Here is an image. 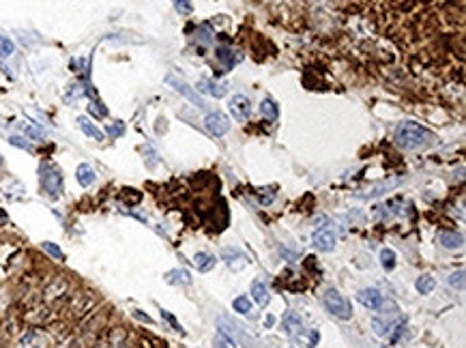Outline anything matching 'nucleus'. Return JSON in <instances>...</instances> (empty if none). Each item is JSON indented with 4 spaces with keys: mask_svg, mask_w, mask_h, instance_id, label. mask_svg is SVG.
Returning <instances> with one entry per match:
<instances>
[{
    "mask_svg": "<svg viewBox=\"0 0 466 348\" xmlns=\"http://www.w3.org/2000/svg\"><path fill=\"white\" fill-rule=\"evenodd\" d=\"M165 282H168V284H174V286H178V284L189 286V284H191V275H189V271H185V269H174V271H168V273H165Z\"/></svg>",
    "mask_w": 466,
    "mask_h": 348,
    "instance_id": "15",
    "label": "nucleus"
},
{
    "mask_svg": "<svg viewBox=\"0 0 466 348\" xmlns=\"http://www.w3.org/2000/svg\"><path fill=\"white\" fill-rule=\"evenodd\" d=\"M221 258H223L226 265H228L230 269H234V271L243 269L247 265V256L243 254V251H238V249H223Z\"/></svg>",
    "mask_w": 466,
    "mask_h": 348,
    "instance_id": "10",
    "label": "nucleus"
},
{
    "mask_svg": "<svg viewBox=\"0 0 466 348\" xmlns=\"http://www.w3.org/2000/svg\"><path fill=\"white\" fill-rule=\"evenodd\" d=\"M24 129V134H26L30 140H37V142H41L43 138H45V131L41 129V127H37V125H32V123H26L22 127Z\"/></svg>",
    "mask_w": 466,
    "mask_h": 348,
    "instance_id": "25",
    "label": "nucleus"
},
{
    "mask_svg": "<svg viewBox=\"0 0 466 348\" xmlns=\"http://www.w3.org/2000/svg\"><path fill=\"white\" fill-rule=\"evenodd\" d=\"M393 185H398V181H389V183H380V185H374L372 189H367L365 194H359V198H378L382 196L387 189H391Z\"/></svg>",
    "mask_w": 466,
    "mask_h": 348,
    "instance_id": "20",
    "label": "nucleus"
},
{
    "mask_svg": "<svg viewBox=\"0 0 466 348\" xmlns=\"http://www.w3.org/2000/svg\"><path fill=\"white\" fill-rule=\"evenodd\" d=\"M88 110H90L92 114H97V116H105V114H107V110H105V107H103L99 101H92V103L88 105Z\"/></svg>",
    "mask_w": 466,
    "mask_h": 348,
    "instance_id": "33",
    "label": "nucleus"
},
{
    "mask_svg": "<svg viewBox=\"0 0 466 348\" xmlns=\"http://www.w3.org/2000/svg\"><path fill=\"white\" fill-rule=\"evenodd\" d=\"M174 9H176V13L189 15L191 11H194V5H191L189 0H174Z\"/></svg>",
    "mask_w": 466,
    "mask_h": 348,
    "instance_id": "29",
    "label": "nucleus"
},
{
    "mask_svg": "<svg viewBox=\"0 0 466 348\" xmlns=\"http://www.w3.org/2000/svg\"><path fill=\"white\" fill-rule=\"evenodd\" d=\"M232 307L238 314H249L252 312V301H249V297H236L232 301Z\"/></svg>",
    "mask_w": 466,
    "mask_h": 348,
    "instance_id": "24",
    "label": "nucleus"
},
{
    "mask_svg": "<svg viewBox=\"0 0 466 348\" xmlns=\"http://www.w3.org/2000/svg\"><path fill=\"white\" fill-rule=\"evenodd\" d=\"M76 178H78V183H80L82 187H90V185L95 183V178H97V174H95L92 166H88V163H80L78 170H76Z\"/></svg>",
    "mask_w": 466,
    "mask_h": 348,
    "instance_id": "14",
    "label": "nucleus"
},
{
    "mask_svg": "<svg viewBox=\"0 0 466 348\" xmlns=\"http://www.w3.org/2000/svg\"><path fill=\"white\" fill-rule=\"evenodd\" d=\"M204 127L211 136L215 138H221L223 134H228V129H230V121H228V116L221 114V112H211L207 118H204Z\"/></svg>",
    "mask_w": 466,
    "mask_h": 348,
    "instance_id": "6",
    "label": "nucleus"
},
{
    "mask_svg": "<svg viewBox=\"0 0 466 348\" xmlns=\"http://www.w3.org/2000/svg\"><path fill=\"white\" fill-rule=\"evenodd\" d=\"M380 265L387 271H391L393 267H396V251H393L391 247H385L380 251Z\"/></svg>",
    "mask_w": 466,
    "mask_h": 348,
    "instance_id": "22",
    "label": "nucleus"
},
{
    "mask_svg": "<svg viewBox=\"0 0 466 348\" xmlns=\"http://www.w3.org/2000/svg\"><path fill=\"white\" fill-rule=\"evenodd\" d=\"M78 125H80V129L84 131V134H86L88 138H92V140L101 142V140L105 138V134H103V131H101L97 125H95V123L90 121L88 116H78Z\"/></svg>",
    "mask_w": 466,
    "mask_h": 348,
    "instance_id": "11",
    "label": "nucleus"
},
{
    "mask_svg": "<svg viewBox=\"0 0 466 348\" xmlns=\"http://www.w3.org/2000/svg\"><path fill=\"white\" fill-rule=\"evenodd\" d=\"M215 348H236V342L226 331L219 329L217 333H215Z\"/></svg>",
    "mask_w": 466,
    "mask_h": 348,
    "instance_id": "21",
    "label": "nucleus"
},
{
    "mask_svg": "<svg viewBox=\"0 0 466 348\" xmlns=\"http://www.w3.org/2000/svg\"><path fill=\"white\" fill-rule=\"evenodd\" d=\"M252 295H254V301L258 305L265 307L269 303V290H267V286L262 284V282H254L252 284Z\"/></svg>",
    "mask_w": 466,
    "mask_h": 348,
    "instance_id": "18",
    "label": "nucleus"
},
{
    "mask_svg": "<svg viewBox=\"0 0 466 348\" xmlns=\"http://www.w3.org/2000/svg\"><path fill=\"white\" fill-rule=\"evenodd\" d=\"M165 82H168V84H170V86H172L178 95H183L185 99H189L194 105H198L200 110H204V107H207V101L202 99L200 95H198V90L191 88L185 80H181V78H176V76H172V74H170V76H165Z\"/></svg>",
    "mask_w": 466,
    "mask_h": 348,
    "instance_id": "4",
    "label": "nucleus"
},
{
    "mask_svg": "<svg viewBox=\"0 0 466 348\" xmlns=\"http://www.w3.org/2000/svg\"><path fill=\"white\" fill-rule=\"evenodd\" d=\"M3 161H5V159H3V155H0V166H3Z\"/></svg>",
    "mask_w": 466,
    "mask_h": 348,
    "instance_id": "35",
    "label": "nucleus"
},
{
    "mask_svg": "<svg viewBox=\"0 0 466 348\" xmlns=\"http://www.w3.org/2000/svg\"><path fill=\"white\" fill-rule=\"evenodd\" d=\"M161 316H163L165 320H168V322H170V325H172V327H174L176 331H181V327H178V322H176V318H174V316L170 314V312H165V309H161Z\"/></svg>",
    "mask_w": 466,
    "mask_h": 348,
    "instance_id": "34",
    "label": "nucleus"
},
{
    "mask_svg": "<svg viewBox=\"0 0 466 348\" xmlns=\"http://www.w3.org/2000/svg\"><path fill=\"white\" fill-rule=\"evenodd\" d=\"M215 54H217V61H221L226 69H230V67L234 65V58H232V52L228 50V47H217V50H215Z\"/></svg>",
    "mask_w": 466,
    "mask_h": 348,
    "instance_id": "26",
    "label": "nucleus"
},
{
    "mask_svg": "<svg viewBox=\"0 0 466 348\" xmlns=\"http://www.w3.org/2000/svg\"><path fill=\"white\" fill-rule=\"evenodd\" d=\"M430 134H427V129L421 127L419 123H411V121H406V123H400L396 127V131H393V140H396V144L400 149L404 151H417V149H421L423 144L427 142Z\"/></svg>",
    "mask_w": 466,
    "mask_h": 348,
    "instance_id": "1",
    "label": "nucleus"
},
{
    "mask_svg": "<svg viewBox=\"0 0 466 348\" xmlns=\"http://www.w3.org/2000/svg\"><path fill=\"white\" fill-rule=\"evenodd\" d=\"M391 327H393L391 322H382L380 318H374V320H372V329H374L376 335H387V333L391 331Z\"/></svg>",
    "mask_w": 466,
    "mask_h": 348,
    "instance_id": "28",
    "label": "nucleus"
},
{
    "mask_svg": "<svg viewBox=\"0 0 466 348\" xmlns=\"http://www.w3.org/2000/svg\"><path fill=\"white\" fill-rule=\"evenodd\" d=\"M284 331L288 335H294V333H301L303 331V320L301 316L296 314V312H288V314L284 316Z\"/></svg>",
    "mask_w": 466,
    "mask_h": 348,
    "instance_id": "12",
    "label": "nucleus"
},
{
    "mask_svg": "<svg viewBox=\"0 0 466 348\" xmlns=\"http://www.w3.org/2000/svg\"><path fill=\"white\" fill-rule=\"evenodd\" d=\"M322 301H325L327 312H331L335 318H340V320H350L352 318L350 301L340 290H335V288H329V290L325 292V297H322Z\"/></svg>",
    "mask_w": 466,
    "mask_h": 348,
    "instance_id": "2",
    "label": "nucleus"
},
{
    "mask_svg": "<svg viewBox=\"0 0 466 348\" xmlns=\"http://www.w3.org/2000/svg\"><path fill=\"white\" fill-rule=\"evenodd\" d=\"M107 134H110L112 138H118V136H123V131H125V125L121 123V121H114L112 125H107Z\"/></svg>",
    "mask_w": 466,
    "mask_h": 348,
    "instance_id": "31",
    "label": "nucleus"
},
{
    "mask_svg": "<svg viewBox=\"0 0 466 348\" xmlns=\"http://www.w3.org/2000/svg\"><path fill=\"white\" fill-rule=\"evenodd\" d=\"M260 112H262V116H265L267 121H277L279 107H277V103L273 101L271 97H267V99H262V103H260Z\"/></svg>",
    "mask_w": 466,
    "mask_h": 348,
    "instance_id": "16",
    "label": "nucleus"
},
{
    "mask_svg": "<svg viewBox=\"0 0 466 348\" xmlns=\"http://www.w3.org/2000/svg\"><path fill=\"white\" fill-rule=\"evenodd\" d=\"M359 301L367 309H380L382 303H385V299H382V295L376 290V288H365V290L359 292Z\"/></svg>",
    "mask_w": 466,
    "mask_h": 348,
    "instance_id": "8",
    "label": "nucleus"
},
{
    "mask_svg": "<svg viewBox=\"0 0 466 348\" xmlns=\"http://www.w3.org/2000/svg\"><path fill=\"white\" fill-rule=\"evenodd\" d=\"M447 282H449V286L460 288V290H462V288H464V271H456V273H451Z\"/></svg>",
    "mask_w": 466,
    "mask_h": 348,
    "instance_id": "30",
    "label": "nucleus"
},
{
    "mask_svg": "<svg viewBox=\"0 0 466 348\" xmlns=\"http://www.w3.org/2000/svg\"><path fill=\"white\" fill-rule=\"evenodd\" d=\"M194 265L198 267V271L207 273V271H211L215 267V258L211 254H207V251H198V254L194 256Z\"/></svg>",
    "mask_w": 466,
    "mask_h": 348,
    "instance_id": "17",
    "label": "nucleus"
},
{
    "mask_svg": "<svg viewBox=\"0 0 466 348\" xmlns=\"http://www.w3.org/2000/svg\"><path fill=\"white\" fill-rule=\"evenodd\" d=\"M41 247L47 251V254H50L52 258H56V260H63V251H61V247H58L56 243H52V241H43L41 243Z\"/></svg>",
    "mask_w": 466,
    "mask_h": 348,
    "instance_id": "27",
    "label": "nucleus"
},
{
    "mask_svg": "<svg viewBox=\"0 0 466 348\" xmlns=\"http://www.w3.org/2000/svg\"><path fill=\"white\" fill-rule=\"evenodd\" d=\"M15 54V43L5 34H0V58H9Z\"/></svg>",
    "mask_w": 466,
    "mask_h": 348,
    "instance_id": "23",
    "label": "nucleus"
},
{
    "mask_svg": "<svg viewBox=\"0 0 466 348\" xmlns=\"http://www.w3.org/2000/svg\"><path fill=\"white\" fill-rule=\"evenodd\" d=\"M312 241H314V247L318 251H331L333 247H335V234H333L331 230H316Z\"/></svg>",
    "mask_w": 466,
    "mask_h": 348,
    "instance_id": "9",
    "label": "nucleus"
},
{
    "mask_svg": "<svg viewBox=\"0 0 466 348\" xmlns=\"http://www.w3.org/2000/svg\"><path fill=\"white\" fill-rule=\"evenodd\" d=\"M39 181H41V189L45 191V196H50V198L61 196V191H63V174H61L58 168H54L50 163H41Z\"/></svg>",
    "mask_w": 466,
    "mask_h": 348,
    "instance_id": "3",
    "label": "nucleus"
},
{
    "mask_svg": "<svg viewBox=\"0 0 466 348\" xmlns=\"http://www.w3.org/2000/svg\"><path fill=\"white\" fill-rule=\"evenodd\" d=\"M228 110L238 123H245V121H249V116H252V101H249L245 95H234V97L228 101Z\"/></svg>",
    "mask_w": 466,
    "mask_h": 348,
    "instance_id": "5",
    "label": "nucleus"
},
{
    "mask_svg": "<svg viewBox=\"0 0 466 348\" xmlns=\"http://www.w3.org/2000/svg\"><path fill=\"white\" fill-rule=\"evenodd\" d=\"M438 243L447 247V249H462L464 247V236L458 232H440L438 234Z\"/></svg>",
    "mask_w": 466,
    "mask_h": 348,
    "instance_id": "13",
    "label": "nucleus"
},
{
    "mask_svg": "<svg viewBox=\"0 0 466 348\" xmlns=\"http://www.w3.org/2000/svg\"><path fill=\"white\" fill-rule=\"evenodd\" d=\"M198 90L211 95V97H215V99H219V97H223V95L228 93V86H226L223 82H215V80L204 78V80L198 82Z\"/></svg>",
    "mask_w": 466,
    "mask_h": 348,
    "instance_id": "7",
    "label": "nucleus"
},
{
    "mask_svg": "<svg viewBox=\"0 0 466 348\" xmlns=\"http://www.w3.org/2000/svg\"><path fill=\"white\" fill-rule=\"evenodd\" d=\"M434 286H436V282H434L432 275H421V278H417V282H415L417 292H421V295H430L434 290Z\"/></svg>",
    "mask_w": 466,
    "mask_h": 348,
    "instance_id": "19",
    "label": "nucleus"
},
{
    "mask_svg": "<svg viewBox=\"0 0 466 348\" xmlns=\"http://www.w3.org/2000/svg\"><path fill=\"white\" fill-rule=\"evenodd\" d=\"M9 142L13 144V146H20V149H24V151H30V149H32L30 144H28L26 140H24L22 136H11V138H9Z\"/></svg>",
    "mask_w": 466,
    "mask_h": 348,
    "instance_id": "32",
    "label": "nucleus"
},
{
    "mask_svg": "<svg viewBox=\"0 0 466 348\" xmlns=\"http://www.w3.org/2000/svg\"><path fill=\"white\" fill-rule=\"evenodd\" d=\"M380 348H391V346H380Z\"/></svg>",
    "mask_w": 466,
    "mask_h": 348,
    "instance_id": "36",
    "label": "nucleus"
}]
</instances>
